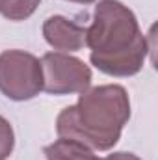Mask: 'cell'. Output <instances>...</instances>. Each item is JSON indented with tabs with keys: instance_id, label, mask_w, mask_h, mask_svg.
I'll return each mask as SVG.
<instances>
[{
	"instance_id": "obj_1",
	"label": "cell",
	"mask_w": 158,
	"mask_h": 160,
	"mask_svg": "<svg viewBox=\"0 0 158 160\" xmlns=\"http://www.w3.org/2000/svg\"><path fill=\"white\" fill-rule=\"evenodd\" d=\"M86 47L101 73L119 78L138 75L149 54L136 15L119 0H99L93 22L86 28Z\"/></svg>"
},
{
	"instance_id": "obj_2",
	"label": "cell",
	"mask_w": 158,
	"mask_h": 160,
	"mask_svg": "<svg viewBox=\"0 0 158 160\" xmlns=\"http://www.w3.org/2000/svg\"><path fill=\"white\" fill-rule=\"evenodd\" d=\"M130 119V99L123 86L104 84L82 91L77 104L56 119L60 138H71L93 151H110Z\"/></svg>"
},
{
	"instance_id": "obj_3",
	"label": "cell",
	"mask_w": 158,
	"mask_h": 160,
	"mask_svg": "<svg viewBox=\"0 0 158 160\" xmlns=\"http://www.w3.org/2000/svg\"><path fill=\"white\" fill-rule=\"evenodd\" d=\"M43 91L41 60L19 48L0 54V93L9 101H30Z\"/></svg>"
},
{
	"instance_id": "obj_4",
	"label": "cell",
	"mask_w": 158,
	"mask_h": 160,
	"mask_svg": "<svg viewBox=\"0 0 158 160\" xmlns=\"http://www.w3.org/2000/svg\"><path fill=\"white\" fill-rule=\"evenodd\" d=\"M43 91L50 95L82 93L91 86V69L80 60L65 52H47L41 58Z\"/></svg>"
},
{
	"instance_id": "obj_5",
	"label": "cell",
	"mask_w": 158,
	"mask_h": 160,
	"mask_svg": "<svg viewBox=\"0 0 158 160\" xmlns=\"http://www.w3.org/2000/svg\"><path fill=\"white\" fill-rule=\"evenodd\" d=\"M43 38L60 52H77L86 47V28L63 15H52L43 22Z\"/></svg>"
},
{
	"instance_id": "obj_6",
	"label": "cell",
	"mask_w": 158,
	"mask_h": 160,
	"mask_svg": "<svg viewBox=\"0 0 158 160\" xmlns=\"http://www.w3.org/2000/svg\"><path fill=\"white\" fill-rule=\"evenodd\" d=\"M47 160H101L93 149L71 138H60L43 149Z\"/></svg>"
},
{
	"instance_id": "obj_7",
	"label": "cell",
	"mask_w": 158,
	"mask_h": 160,
	"mask_svg": "<svg viewBox=\"0 0 158 160\" xmlns=\"http://www.w3.org/2000/svg\"><path fill=\"white\" fill-rule=\"evenodd\" d=\"M41 0H0V15L9 21H26L36 13Z\"/></svg>"
},
{
	"instance_id": "obj_8",
	"label": "cell",
	"mask_w": 158,
	"mask_h": 160,
	"mask_svg": "<svg viewBox=\"0 0 158 160\" xmlns=\"http://www.w3.org/2000/svg\"><path fill=\"white\" fill-rule=\"evenodd\" d=\"M15 147V132L11 123L0 116V160H7Z\"/></svg>"
},
{
	"instance_id": "obj_9",
	"label": "cell",
	"mask_w": 158,
	"mask_h": 160,
	"mask_svg": "<svg viewBox=\"0 0 158 160\" xmlns=\"http://www.w3.org/2000/svg\"><path fill=\"white\" fill-rule=\"evenodd\" d=\"M101 160H141L140 157H136L134 153H126V151H116V153H112V155H108V157H104V158Z\"/></svg>"
},
{
	"instance_id": "obj_10",
	"label": "cell",
	"mask_w": 158,
	"mask_h": 160,
	"mask_svg": "<svg viewBox=\"0 0 158 160\" xmlns=\"http://www.w3.org/2000/svg\"><path fill=\"white\" fill-rule=\"evenodd\" d=\"M67 2H75V4H93L97 0H67Z\"/></svg>"
}]
</instances>
